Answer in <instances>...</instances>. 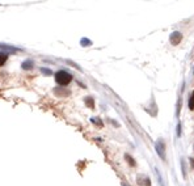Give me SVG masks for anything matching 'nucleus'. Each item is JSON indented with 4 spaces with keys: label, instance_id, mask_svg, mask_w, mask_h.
Segmentation results:
<instances>
[{
    "label": "nucleus",
    "instance_id": "1",
    "mask_svg": "<svg viewBox=\"0 0 194 186\" xmlns=\"http://www.w3.org/2000/svg\"><path fill=\"white\" fill-rule=\"evenodd\" d=\"M55 80H57V83L60 84V85H67L68 83H71L72 76L66 71H59L55 74Z\"/></svg>",
    "mask_w": 194,
    "mask_h": 186
},
{
    "label": "nucleus",
    "instance_id": "2",
    "mask_svg": "<svg viewBox=\"0 0 194 186\" xmlns=\"http://www.w3.org/2000/svg\"><path fill=\"white\" fill-rule=\"evenodd\" d=\"M180 41H181V33L176 32V33H173V34L171 35V42H172L173 45H177Z\"/></svg>",
    "mask_w": 194,
    "mask_h": 186
},
{
    "label": "nucleus",
    "instance_id": "3",
    "mask_svg": "<svg viewBox=\"0 0 194 186\" xmlns=\"http://www.w3.org/2000/svg\"><path fill=\"white\" fill-rule=\"evenodd\" d=\"M33 67V62L32 60H26L25 63H22V68L24 70H30Z\"/></svg>",
    "mask_w": 194,
    "mask_h": 186
},
{
    "label": "nucleus",
    "instance_id": "4",
    "mask_svg": "<svg viewBox=\"0 0 194 186\" xmlns=\"http://www.w3.org/2000/svg\"><path fill=\"white\" fill-rule=\"evenodd\" d=\"M5 60H7V54L0 53V66H3V64L5 63Z\"/></svg>",
    "mask_w": 194,
    "mask_h": 186
},
{
    "label": "nucleus",
    "instance_id": "5",
    "mask_svg": "<svg viewBox=\"0 0 194 186\" xmlns=\"http://www.w3.org/2000/svg\"><path fill=\"white\" fill-rule=\"evenodd\" d=\"M189 109H194V92L190 96V100H189Z\"/></svg>",
    "mask_w": 194,
    "mask_h": 186
}]
</instances>
